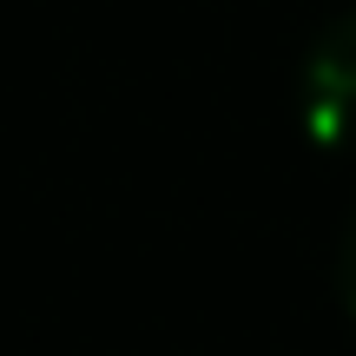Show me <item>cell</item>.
<instances>
[{
	"label": "cell",
	"mask_w": 356,
	"mask_h": 356,
	"mask_svg": "<svg viewBox=\"0 0 356 356\" xmlns=\"http://www.w3.org/2000/svg\"><path fill=\"white\" fill-rule=\"evenodd\" d=\"M337 277H343V297H350V310H356V211H350V225H343V251H337Z\"/></svg>",
	"instance_id": "2"
},
{
	"label": "cell",
	"mask_w": 356,
	"mask_h": 356,
	"mask_svg": "<svg viewBox=\"0 0 356 356\" xmlns=\"http://www.w3.org/2000/svg\"><path fill=\"white\" fill-rule=\"evenodd\" d=\"M297 106H304V132L317 145H330V152L356 145V7L337 13L317 33V47H310V60H304V92H297Z\"/></svg>",
	"instance_id": "1"
}]
</instances>
